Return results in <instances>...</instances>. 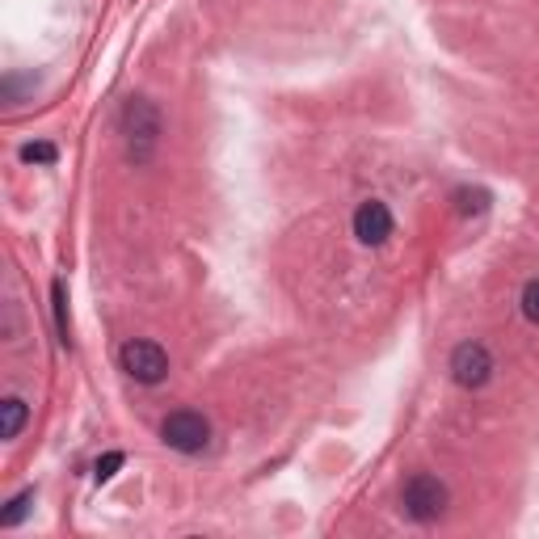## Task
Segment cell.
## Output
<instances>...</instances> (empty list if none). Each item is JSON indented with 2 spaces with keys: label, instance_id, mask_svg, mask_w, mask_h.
<instances>
[{
  "label": "cell",
  "instance_id": "1",
  "mask_svg": "<svg viewBox=\"0 0 539 539\" xmlns=\"http://www.w3.org/2000/svg\"><path fill=\"white\" fill-rule=\"evenodd\" d=\"M401 506L413 523H434V518L447 514V485L430 472H417V476H409V485L401 493Z\"/></svg>",
  "mask_w": 539,
  "mask_h": 539
},
{
  "label": "cell",
  "instance_id": "2",
  "mask_svg": "<svg viewBox=\"0 0 539 539\" xmlns=\"http://www.w3.org/2000/svg\"><path fill=\"white\" fill-rule=\"evenodd\" d=\"M123 131H127V152H131V161L135 165H144L152 148H156V139H161V114H156L148 102H135L127 106L123 114Z\"/></svg>",
  "mask_w": 539,
  "mask_h": 539
},
{
  "label": "cell",
  "instance_id": "3",
  "mask_svg": "<svg viewBox=\"0 0 539 539\" xmlns=\"http://www.w3.org/2000/svg\"><path fill=\"white\" fill-rule=\"evenodd\" d=\"M161 438H165V447L182 451V455H194V451H203L211 443V422L203 413H194V409H177L161 422Z\"/></svg>",
  "mask_w": 539,
  "mask_h": 539
},
{
  "label": "cell",
  "instance_id": "4",
  "mask_svg": "<svg viewBox=\"0 0 539 539\" xmlns=\"http://www.w3.org/2000/svg\"><path fill=\"white\" fill-rule=\"evenodd\" d=\"M118 363H123V371L135 379V384H161V379L169 375V354L156 342H144V337H135V342H127L123 350H118Z\"/></svg>",
  "mask_w": 539,
  "mask_h": 539
},
{
  "label": "cell",
  "instance_id": "5",
  "mask_svg": "<svg viewBox=\"0 0 539 539\" xmlns=\"http://www.w3.org/2000/svg\"><path fill=\"white\" fill-rule=\"evenodd\" d=\"M493 375V354L481 342H464L451 354V379L459 388H485Z\"/></svg>",
  "mask_w": 539,
  "mask_h": 539
},
{
  "label": "cell",
  "instance_id": "6",
  "mask_svg": "<svg viewBox=\"0 0 539 539\" xmlns=\"http://www.w3.org/2000/svg\"><path fill=\"white\" fill-rule=\"evenodd\" d=\"M354 236L363 245H384L392 236V211L384 203H375V198H371V203H363L354 211Z\"/></svg>",
  "mask_w": 539,
  "mask_h": 539
},
{
  "label": "cell",
  "instance_id": "7",
  "mask_svg": "<svg viewBox=\"0 0 539 539\" xmlns=\"http://www.w3.org/2000/svg\"><path fill=\"white\" fill-rule=\"evenodd\" d=\"M22 426H26V401L9 396V401L0 405V438H17Z\"/></svg>",
  "mask_w": 539,
  "mask_h": 539
},
{
  "label": "cell",
  "instance_id": "8",
  "mask_svg": "<svg viewBox=\"0 0 539 539\" xmlns=\"http://www.w3.org/2000/svg\"><path fill=\"white\" fill-rule=\"evenodd\" d=\"M30 506H34V489L17 493L13 502H9V510H0V527H17V523H22V518L30 514Z\"/></svg>",
  "mask_w": 539,
  "mask_h": 539
},
{
  "label": "cell",
  "instance_id": "9",
  "mask_svg": "<svg viewBox=\"0 0 539 539\" xmlns=\"http://www.w3.org/2000/svg\"><path fill=\"white\" fill-rule=\"evenodd\" d=\"M118 468H123V451H110V455H102V459H97V468H93L97 485H106V481H110V476H114Z\"/></svg>",
  "mask_w": 539,
  "mask_h": 539
},
{
  "label": "cell",
  "instance_id": "10",
  "mask_svg": "<svg viewBox=\"0 0 539 539\" xmlns=\"http://www.w3.org/2000/svg\"><path fill=\"white\" fill-rule=\"evenodd\" d=\"M22 161L26 165H51L55 161V144H26L22 148Z\"/></svg>",
  "mask_w": 539,
  "mask_h": 539
},
{
  "label": "cell",
  "instance_id": "11",
  "mask_svg": "<svg viewBox=\"0 0 539 539\" xmlns=\"http://www.w3.org/2000/svg\"><path fill=\"white\" fill-rule=\"evenodd\" d=\"M523 316L531 325H539V278H531V283L523 287Z\"/></svg>",
  "mask_w": 539,
  "mask_h": 539
},
{
  "label": "cell",
  "instance_id": "12",
  "mask_svg": "<svg viewBox=\"0 0 539 539\" xmlns=\"http://www.w3.org/2000/svg\"><path fill=\"white\" fill-rule=\"evenodd\" d=\"M51 295H55V321H59V337L68 342V299H64V283H55L51 287Z\"/></svg>",
  "mask_w": 539,
  "mask_h": 539
}]
</instances>
